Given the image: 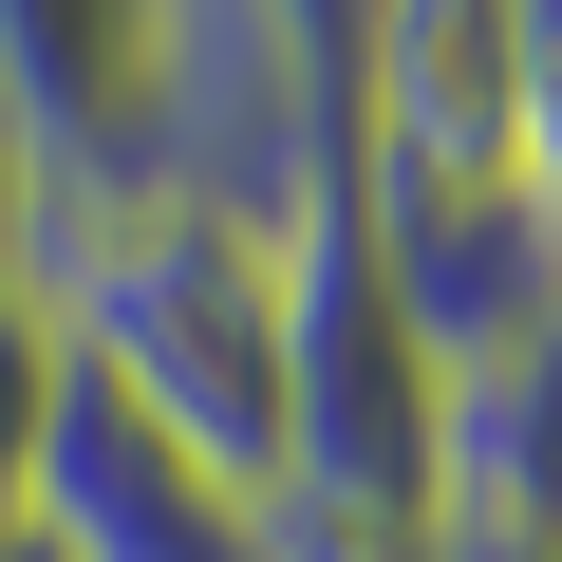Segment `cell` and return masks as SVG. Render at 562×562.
Segmentation results:
<instances>
[{
  "label": "cell",
  "instance_id": "6da1fadb",
  "mask_svg": "<svg viewBox=\"0 0 562 562\" xmlns=\"http://www.w3.org/2000/svg\"><path fill=\"white\" fill-rule=\"evenodd\" d=\"M20 301L94 394H132L169 450L281 506V244L188 188H57L20 225Z\"/></svg>",
  "mask_w": 562,
  "mask_h": 562
},
{
  "label": "cell",
  "instance_id": "7a4b0ae2",
  "mask_svg": "<svg viewBox=\"0 0 562 562\" xmlns=\"http://www.w3.org/2000/svg\"><path fill=\"white\" fill-rule=\"evenodd\" d=\"M281 506L301 525H375V543L450 525V375H431L413 301L375 281L357 206H319L281 244Z\"/></svg>",
  "mask_w": 562,
  "mask_h": 562
},
{
  "label": "cell",
  "instance_id": "3957f363",
  "mask_svg": "<svg viewBox=\"0 0 562 562\" xmlns=\"http://www.w3.org/2000/svg\"><path fill=\"white\" fill-rule=\"evenodd\" d=\"M338 206H357V244H375L394 301H413V338H431L450 394L506 375L562 319V225L525 206V169H338Z\"/></svg>",
  "mask_w": 562,
  "mask_h": 562
},
{
  "label": "cell",
  "instance_id": "277c9868",
  "mask_svg": "<svg viewBox=\"0 0 562 562\" xmlns=\"http://www.w3.org/2000/svg\"><path fill=\"white\" fill-rule=\"evenodd\" d=\"M38 543L57 562H281L262 543V487H225L206 450H169L132 394H57V450H38Z\"/></svg>",
  "mask_w": 562,
  "mask_h": 562
},
{
  "label": "cell",
  "instance_id": "5b68a950",
  "mask_svg": "<svg viewBox=\"0 0 562 562\" xmlns=\"http://www.w3.org/2000/svg\"><path fill=\"white\" fill-rule=\"evenodd\" d=\"M150 76H169V0H0V132H20L38 206L132 169Z\"/></svg>",
  "mask_w": 562,
  "mask_h": 562
},
{
  "label": "cell",
  "instance_id": "8992f818",
  "mask_svg": "<svg viewBox=\"0 0 562 562\" xmlns=\"http://www.w3.org/2000/svg\"><path fill=\"white\" fill-rule=\"evenodd\" d=\"M431 543H506V562H562V319L450 394V525Z\"/></svg>",
  "mask_w": 562,
  "mask_h": 562
},
{
  "label": "cell",
  "instance_id": "52a82bcc",
  "mask_svg": "<svg viewBox=\"0 0 562 562\" xmlns=\"http://www.w3.org/2000/svg\"><path fill=\"white\" fill-rule=\"evenodd\" d=\"M57 394H76V357H57V319L0 281V543L38 525V450H57Z\"/></svg>",
  "mask_w": 562,
  "mask_h": 562
},
{
  "label": "cell",
  "instance_id": "ba28073f",
  "mask_svg": "<svg viewBox=\"0 0 562 562\" xmlns=\"http://www.w3.org/2000/svg\"><path fill=\"white\" fill-rule=\"evenodd\" d=\"M487 20H506V169L562 225V0H487Z\"/></svg>",
  "mask_w": 562,
  "mask_h": 562
},
{
  "label": "cell",
  "instance_id": "9c48e42d",
  "mask_svg": "<svg viewBox=\"0 0 562 562\" xmlns=\"http://www.w3.org/2000/svg\"><path fill=\"white\" fill-rule=\"evenodd\" d=\"M0 562H57V543H38V525H20V543H0Z\"/></svg>",
  "mask_w": 562,
  "mask_h": 562
},
{
  "label": "cell",
  "instance_id": "30bf717a",
  "mask_svg": "<svg viewBox=\"0 0 562 562\" xmlns=\"http://www.w3.org/2000/svg\"><path fill=\"white\" fill-rule=\"evenodd\" d=\"M431 562H506V543H431Z\"/></svg>",
  "mask_w": 562,
  "mask_h": 562
}]
</instances>
